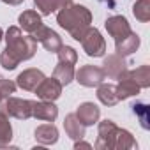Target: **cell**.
Wrapping results in <instances>:
<instances>
[{
    "mask_svg": "<svg viewBox=\"0 0 150 150\" xmlns=\"http://www.w3.org/2000/svg\"><path fill=\"white\" fill-rule=\"evenodd\" d=\"M4 39L7 46L0 55V65L7 71L16 69L20 62L32 58L37 51V41L32 35H23L20 27H9Z\"/></svg>",
    "mask_w": 150,
    "mask_h": 150,
    "instance_id": "6da1fadb",
    "label": "cell"
},
{
    "mask_svg": "<svg viewBox=\"0 0 150 150\" xmlns=\"http://www.w3.org/2000/svg\"><path fill=\"white\" fill-rule=\"evenodd\" d=\"M127 74H129V78H132L136 81V85L139 88H148L150 87V67L148 65H139L132 71L127 69Z\"/></svg>",
    "mask_w": 150,
    "mask_h": 150,
    "instance_id": "7402d4cb",
    "label": "cell"
},
{
    "mask_svg": "<svg viewBox=\"0 0 150 150\" xmlns=\"http://www.w3.org/2000/svg\"><path fill=\"white\" fill-rule=\"evenodd\" d=\"M115 90H117L118 101H124V99H129V97H132V96H138L141 88L136 85V81H134L132 78H129L127 71H124L120 76H118V85L115 87Z\"/></svg>",
    "mask_w": 150,
    "mask_h": 150,
    "instance_id": "4fadbf2b",
    "label": "cell"
},
{
    "mask_svg": "<svg viewBox=\"0 0 150 150\" xmlns=\"http://www.w3.org/2000/svg\"><path fill=\"white\" fill-rule=\"evenodd\" d=\"M53 78H57L62 87L69 85L74 80V65L67 62H58V65L53 71Z\"/></svg>",
    "mask_w": 150,
    "mask_h": 150,
    "instance_id": "ffe728a7",
    "label": "cell"
},
{
    "mask_svg": "<svg viewBox=\"0 0 150 150\" xmlns=\"http://www.w3.org/2000/svg\"><path fill=\"white\" fill-rule=\"evenodd\" d=\"M11 139H13V127H11L9 117L0 113V148L9 146Z\"/></svg>",
    "mask_w": 150,
    "mask_h": 150,
    "instance_id": "603a6c76",
    "label": "cell"
},
{
    "mask_svg": "<svg viewBox=\"0 0 150 150\" xmlns=\"http://www.w3.org/2000/svg\"><path fill=\"white\" fill-rule=\"evenodd\" d=\"M74 115L78 117V120H80L85 127H88V125H94L96 122H99L101 110H99L94 103H83V104L78 106V110H76V113H74Z\"/></svg>",
    "mask_w": 150,
    "mask_h": 150,
    "instance_id": "5bb4252c",
    "label": "cell"
},
{
    "mask_svg": "<svg viewBox=\"0 0 150 150\" xmlns=\"http://www.w3.org/2000/svg\"><path fill=\"white\" fill-rule=\"evenodd\" d=\"M35 94L41 101H57L62 94V85L57 78H44L35 87Z\"/></svg>",
    "mask_w": 150,
    "mask_h": 150,
    "instance_id": "ba28073f",
    "label": "cell"
},
{
    "mask_svg": "<svg viewBox=\"0 0 150 150\" xmlns=\"http://www.w3.org/2000/svg\"><path fill=\"white\" fill-rule=\"evenodd\" d=\"M4 39V32H2V28H0V41Z\"/></svg>",
    "mask_w": 150,
    "mask_h": 150,
    "instance_id": "4dcf8cb0",
    "label": "cell"
},
{
    "mask_svg": "<svg viewBox=\"0 0 150 150\" xmlns=\"http://www.w3.org/2000/svg\"><path fill=\"white\" fill-rule=\"evenodd\" d=\"M57 23L71 34L72 39L81 41L83 34L92 23V13L80 4H71L57 13Z\"/></svg>",
    "mask_w": 150,
    "mask_h": 150,
    "instance_id": "7a4b0ae2",
    "label": "cell"
},
{
    "mask_svg": "<svg viewBox=\"0 0 150 150\" xmlns=\"http://www.w3.org/2000/svg\"><path fill=\"white\" fill-rule=\"evenodd\" d=\"M64 129L67 132V136L74 141L78 139H83L85 138V125L78 120V117L74 113H69L65 118H64Z\"/></svg>",
    "mask_w": 150,
    "mask_h": 150,
    "instance_id": "9a60e30c",
    "label": "cell"
},
{
    "mask_svg": "<svg viewBox=\"0 0 150 150\" xmlns=\"http://www.w3.org/2000/svg\"><path fill=\"white\" fill-rule=\"evenodd\" d=\"M4 99H6V97H4V96H2V92H0V103H2V101H4Z\"/></svg>",
    "mask_w": 150,
    "mask_h": 150,
    "instance_id": "1f68e13d",
    "label": "cell"
},
{
    "mask_svg": "<svg viewBox=\"0 0 150 150\" xmlns=\"http://www.w3.org/2000/svg\"><path fill=\"white\" fill-rule=\"evenodd\" d=\"M4 4H9V6H20L23 0H2Z\"/></svg>",
    "mask_w": 150,
    "mask_h": 150,
    "instance_id": "f1b7e54d",
    "label": "cell"
},
{
    "mask_svg": "<svg viewBox=\"0 0 150 150\" xmlns=\"http://www.w3.org/2000/svg\"><path fill=\"white\" fill-rule=\"evenodd\" d=\"M57 55H58V62H67V64H72V65L78 62V53L71 46H64L62 44L60 50L57 51Z\"/></svg>",
    "mask_w": 150,
    "mask_h": 150,
    "instance_id": "4316f807",
    "label": "cell"
},
{
    "mask_svg": "<svg viewBox=\"0 0 150 150\" xmlns=\"http://www.w3.org/2000/svg\"><path fill=\"white\" fill-rule=\"evenodd\" d=\"M101 69L104 71V76H108L111 80H118L120 74L124 71H127V62H125V58L122 55H117V53L115 55H108L104 58V64H103Z\"/></svg>",
    "mask_w": 150,
    "mask_h": 150,
    "instance_id": "30bf717a",
    "label": "cell"
},
{
    "mask_svg": "<svg viewBox=\"0 0 150 150\" xmlns=\"http://www.w3.org/2000/svg\"><path fill=\"white\" fill-rule=\"evenodd\" d=\"M0 113H4L7 117H14L18 120H27L32 117V101L9 96L0 103Z\"/></svg>",
    "mask_w": 150,
    "mask_h": 150,
    "instance_id": "3957f363",
    "label": "cell"
},
{
    "mask_svg": "<svg viewBox=\"0 0 150 150\" xmlns=\"http://www.w3.org/2000/svg\"><path fill=\"white\" fill-rule=\"evenodd\" d=\"M138 48H139V37L134 32H131L129 35H125L120 41H115V51H117V55H122V57L134 53Z\"/></svg>",
    "mask_w": 150,
    "mask_h": 150,
    "instance_id": "2e32d148",
    "label": "cell"
},
{
    "mask_svg": "<svg viewBox=\"0 0 150 150\" xmlns=\"http://www.w3.org/2000/svg\"><path fill=\"white\" fill-rule=\"evenodd\" d=\"M74 148H76V150H80V148H92L88 143H85V141H81V139H78L76 143H74Z\"/></svg>",
    "mask_w": 150,
    "mask_h": 150,
    "instance_id": "83f0119b",
    "label": "cell"
},
{
    "mask_svg": "<svg viewBox=\"0 0 150 150\" xmlns=\"http://www.w3.org/2000/svg\"><path fill=\"white\" fill-rule=\"evenodd\" d=\"M132 113L139 118V124L143 129H150V117H148V106L143 104V103H136L132 104Z\"/></svg>",
    "mask_w": 150,
    "mask_h": 150,
    "instance_id": "484cf974",
    "label": "cell"
},
{
    "mask_svg": "<svg viewBox=\"0 0 150 150\" xmlns=\"http://www.w3.org/2000/svg\"><path fill=\"white\" fill-rule=\"evenodd\" d=\"M97 99H99L104 106H115V104L118 103L115 85H110V83H99V85H97Z\"/></svg>",
    "mask_w": 150,
    "mask_h": 150,
    "instance_id": "44dd1931",
    "label": "cell"
},
{
    "mask_svg": "<svg viewBox=\"0 0 150 150\" xmlns=\"http://www.w3.org/2000/svg\"><path fill=\"white\" fill-rule=\"evenodd\" d=\"M118 134V127L113 120H103L99 122V129H97V141H96V148L99 150H111L115 148V139Z\"/></svg>",
    "mask_w": 150,
    "mask_h": 150,
    "instance_id": "5b68a950",
    "label": "cell"
},
{
    "mask_svg": "<svg viewBox=\"0 0 150 150\" xmlns=\"http://www.w3.org/2000/svg\"><path fill=\"white\" fill-rule=\"evenodd\" d=\"M35 139L41 145H55L58 141V129L53 124H42L35 129Z\"/></svg>",
    "mask_w": 150,
    "mask_h": 150,
    "instance_id": "e0dca14e",
    "label": "cell"
},
{
    "mask_svg": "<svg viewBox=\"0 0 150 150\" xmlns=\"http://www.w3.org/2000/svg\"><path fill=\"white\" fill-rule=\"evenodd\" d=\"M32 37H34L37 42H41L42 48H44L46 51H50V53H57V51L60 50V46H62L60 35H58L55 30H51V28H48V27H44V25H41V27L32 34Z\"/></svg>",
    "mask_w": 150,
    "mask_h": 150,
    "instance_id": "52a82bcc",
    "label": "cell"
},
{
    "mask_svg": "<svg viewBox=\"0 0 150 150\" xmlns=\"http://www.w3.org/2000/svg\"><path fill=\"white\" fill-rule=\"evenodd\" d=\"M74 78H76V81L87 88H94L97 87L99 83L104 81V71L101 67H96V65H83L80 67L76 72H74Z\"/></svg>",
    "mask_w": 150,
    "mask_h": 150,
    "instance_id": "8992f818",
    "label": "cell"
},
{
    "mask_svg": "<svg viewBox=\"0 0 150 150\" xmlns=\"http://www.w3.org/2000/svg\"><path fill=\"white\" fill-rule=\"evenodd\" d=\"M101 2H104V4H108L110 7H115V4H117V0H101Z\"/></svg>",
    "mask_w": 150,
    "mask_h": 150,
    "instance_id": "f546056e",
    "label": "cell"
},
{
    "mask_svg": "<svg viewBox=\"0 0 150 150\" xmlns=\"http://www.w3.org/2000/svg\"><path fill=\"white\" fill-rule=\"evenodd\" d=\"M136 146V139L132 138V134L125 129H118V136L115 141V148L117 150H129Z\"/></svg>",
    "mask_w": 150,
    "mask_h": 150,
    "instance_id": "d4e9b609",
    "label": "cell"
},
{
    "mask_svg": "<svg viewBox=\"0 0 150 150\" xmlns=\"http://www.w3.org/2000/svg\"><path fill=\"white\" fill-rule=\"evenodd\" d=\"M35 7L39 9V14L42 16H50L55 11H60L67 6L72 4V0H34Z\"/></svg>",
    "mask_w": 150,
    "mask_h": 150,
    "instance_id": "d6986e66",
    "label": "cell"
},
{
    "mask_svg": "<svg viewBox=\"0 0 150 150\" xmlns=\"http://www.w3.org/2000/svg\"><path fill=\"white\" fill-rule=\"evenodd\" d=\"M18 23H20V27H21L25 32L34 34V32L42 25V20H41V14H39L37 11H25V13L20 14Z\"/></svg>",
    "mask_w": 150,
    "mask_h": 150,
    "instance_id": "ac0fdd59",
    "label": "cell"
},
{
    "mask_svg": "<svg viewBox=\"0 0 150 150\" xmlns=\"http://www.w3.org/2000/svg\"><path fill=\"white\" fill-rule=\"evenodd\" d=\"M132 14L138 21L146 23L150 20V0H136L132 6Z\"/></svg>",
    "mask_w": 150,
    "mask_h": 150,
    "instance_id": "cb8c5ba5",
    "label": "cell"
},
{
    "mask_svg": "<svg viewBox=\"0 0 150 150\" xmlns=\"http://www.w3.org/2000/svg\"><path fill=\"white\" fill-rule=\"evenodd\" d=\"M46 76L42 74L41 69H25L23 72L18 74L16 78V85L23 90H35V87L44 80Z\"/></svg>",
    "mask_w": 150,
    "mask_h": 150,
    "instance_id": "7c38bea8",
    "label": "cell"
},
{
    "mask_svg": "<svg viewBox=\"0 0 150 150\" xmlns=\"http://www.w3.org/2000/svg\"><path fill=\"white\" fill-rule=\"evenodd\" d=\"M104 27H106L108 34H110L115 41L124 39L125 35H129V34L132 32L129 21H127L124 16H110V18L104 21Z\"/></svg>",
    "mask_w": 150,
    "mask_h": 150,
    "instance_id": "9c48e42d",
    "label": "cell"
},
{
    "mask_svg": "<svg viewBox=\"0 0 150 150\" xmlns=\"http://www.w3.org/2000/svg\"><path fill=\"white\" fill-rule=\"evenodd\" d=\"M32 117L44 122H53L58 117V108L53 101H32Z\"/></svg>",
    "mask_w": 150,
    "mask_h": 150,
    "instance_id": "8fae6325",
    "label": "cell"
},
{
    "mask_svg": "<svg viewBox=\"0 0 150 150\" xmlns=\"http://www.w3.org/2000/svg\"><path fill=\"white\" fill-rule=\"evenodd\" d=\"M80 42L83 46V51L88 57L97 58V57H104V53H106V41H104V37L101 35V32L97 28L88 27Z\"/></svg>",
    "mask_w": 150,
    "mask_h": 150,
    "instance_id": "277c9868",
    "label": "cell"
}]
</instances>
